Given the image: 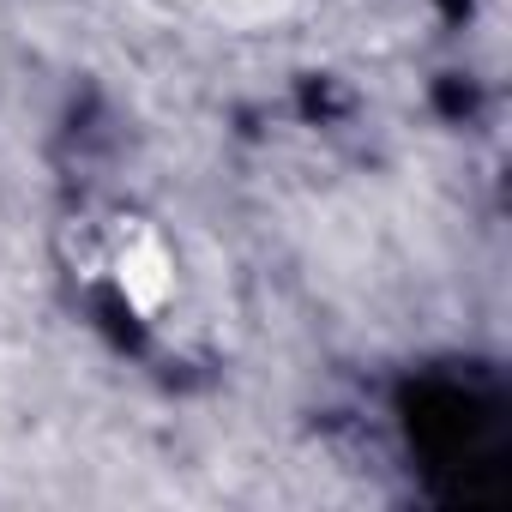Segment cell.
Segmentation results:
<instances>
[{"label": "cell", "instance_id": "6da1fadb", "mask_svg": "<svg viewBox=\"0 0 512 512\" xmlns=\"http://www.w3.org/2000/svg\"><path fill=\"white\" fill-rule=\"evenodd\" d=\"M109 278H115L121 302H127L139 320H157V314L175 302V253H169V241H163L151 223H133V229L115 235Z\"/></svg>", "mask_w": 512, "mask_h": 512}, {"label": "cell", "instance_id": "7a4b0ae2", "mask_svg": "<svg viewBox=\"0 0 512 512\" xmlns=\"http://www.w3.org/2000/svg\"><path fill=\"white\" fill-rule=\"evenodd\" d=\"M175 7H187V13H211V19H266V13L284 7V0H175Z\"/></svg>", "mask_w": 512, "mask_h": 512}]
</instances>
